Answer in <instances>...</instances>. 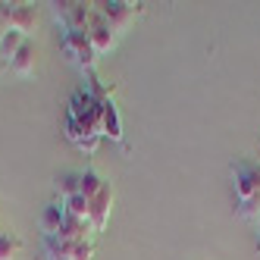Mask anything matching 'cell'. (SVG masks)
I'll return each instance as SVG.
<instances>
[{"label": "cell", "instance_id": "cell-1", "mask_svg": "<svg viewBox=\"0 0 260 260\" xmlns=\"http://www.w3.org/2000/svg\"><path fill=\"white\" fill-rule=\"evenodd\" d=\"M60 50H63V57L72 66H79L82 72H94L98 53H94V47H91V41H88V31H63Z\"/></svg>", "mask_w": 260, "mask_h": 260}, {"label": "cell", "instance_id": "cell-2", "mask_svg": "<svg viewBox=\"0 0 260 260\" xmlns=\"http://www.w3.org/2000/svg\"><path fill=\"white\" fill-rule=\"evenodd\" d=\"M232 185H235V204L257 201L260 198V163L238 160L232 166Z\"/></svg>", "mask_w": 260, "mask_h": 260}, {"label": "cell", "instance_id": "cell-3", "mask_svg": "<svg viewBox=\"0 0 260 260\" xmlns=\"http://www.w3.org/2000/svg\"><path fill=\"white\" fill-rule=\"evenodd\" d=\"M104 16V22L113 28L116 35H122L128 25H132L135 16L144 13V4H122V0H104V4H94Z\"/></svg>", "mask_w": 260, "mask_h": 260}, {"label": "cell", "instance_id": "cell-4", "mask_svg": "<svg viewBox=\"0 0 260 260\" xmlns=\"http://www.w3.org/2000/svg\"><path fill=\"white\" fill-rule=\"evenodd\" d=\"M57 22L66 31H88L91 22V4H79V0H60V4H50Z\"/></svg>", "mask_w": 260, "mask_h": 260}, {"label": "cell", "instance_id": "cell-5", "mask_svg": "<svg viewBox=\"0 0 260 260\" xmlns=\"http://www.w3.org/2000/svg\"><path fill=\"white\" fill-rule=\"evenodd\" d=\"M116 38L119 35L110 28L107 22H104V16H101V10L91 4V22H88V41H91V47H94V53L101 57V53H110L116 47Z\"/></svg>", "mask_w": 260, "mask_h": 260}, {"label": "cell", "instance_id": "cell-6", "mask_svg": "<svg viewBox=\"0 0 260 260\" xmlns=\"http://www.w3.org/2000/svg\"><path fill=\"white\" fill-rule=\"evenodd\" d=\"M63 222H66V210H63V201L57 198V201H50L47 207L41 210V216H38L41 235H44V238H53V235H60Z\"/></svg>", "mask_w": 260, "mask_h": 260}, {"label": "cell", "instance_id": "cell-7", "mask_svg": "<svg viewBox=\"0 0 260 260\" xmlns=\"http://www.w3.org/2000/svg\"><path fill=\"white\" fill-rule=\"evenodd\" d=\"M110 207H113V188H107L91 201V213H88V222H91V229L94 232H104V226H107V219H110Z\"/></svg>", "mask_w": 260, "mask_h": 260}, {"label": "cell", "instance_id": "cell-8", "mask_svg": "<svg viewBox=\"0 0 260 260\" xmlns=\"http://www.w3.org/2000/svg\"><path fill=\"white\" fill-rule=\"evenodd\" d=\"M38 25V7L35 4H13V31H22L25 38Z\"/></svg>", "mask_w": 260, "mask_h": 260}, {"label": "cell", "instance_id": "cell-9", "mask_svg": "<svg viewBox=\"0 0 260 260\" xmlns=\"http://www.w3.org/2000/svg\"><path fill=\"white\" fill-rule=\"evenodd\" d=\"M35 57H38V50H35V41L28 38L22 44V50L10 60V69L16 72V76H31V72H35Z\"/></svg>", "mask_w": 260, "mask_h": 260}, {"label": "cell", "instance_id": "cell-10", "mask_svg": "<svg viewBox=\"0 0 260 260\" xmlns=\"http://www.w3.org/2000/svg\"><path fill=\"white\" fill-rule=\"evenodd\" d=\"M101 138H113V141H122V122H119V113H116V104H113V101H107V104H104Z\"/></svg>", "mask_w": 260, "mask_h": 260}, {"label": "cell", "instance_id": "cell-11", "mask_svg": "<svg viewBox=\"0 0 260 260\" xmlns=\"http://www.w3.org/2000/svg\"><path fill=\"white\" fill-rule=\"evenodd\" d=\"M104 188H107V182H104L101 173H94V170H85V173H82V182H79V194H82V198L94 201Z\"/></svg>", "mask_w": 260, "mask_h": 260}, {"label": "cell", "instance_id": "cell-12", "mask_svg": "<svg viewBox=\"0 0 260 260\" xmlns=\"http://www.w3.org/2000/svg\"><path fill=\"white\" fill-rule=\"evenodd\" d=\"M79 182H82V173H60L53 179V188H57L60 201H69L79 194Z\"/></svg>", "mask_w": 260, "mask_h": 260}, {"label": "cell", "instance_id": "cell-13", "mask_svg": "<svg viewBox=\"0 0 260 260\" xmlns=\"http://www.w3.org/2000/svg\"><path fill=\"white\" fill-rule=\"evenodd\" d=\"M25 41H28V38H25L22 31H7L4 38H0V57H4V60H13L16 53L22 50Z\"/></svg>", "mask_w": 260, "mask_h": 260}, {"label": "cell", "instance_id": "cell-14", "mask_svg": "<svg viewBox=\"0 0 260 260\" xmlns=\"http://www.w3.org/2000/svg\"><path fill=\"white\" fill-rule=\"evenodd\" d=\"M22 251V241L13 232H0V260H16Z\"/></svg>", "mask_w": 260, "mask_h": 260}, {"label": "cell", "instance_id": "cell-15", "mask_svg": "<svg viewBox=\"0 0 260 260\" xmlns=\"http://www.w3.org/2000/svg\"><path fill=\"white\" fill-rule=\"evenodd\" d=\"M63 210H66V216L88 219V213H91V201H88V198H82V194H76V198L63 201Z\"/></svg>", "mask_w": 260, "mask_h": 260}, {"label": "cell", "instance_id": "cell-16", "mask_svg": "<svg viewBox=\"0 0 260 260\" xmlns=\"http://www.w3.org/2000/svg\"><path fill=\"white\" fill-rule=\"evenodd\" d=\"M72 260H94V241H72Z\"/></svg>", "mask_w": 260, "mask_h": 260}, {"label": "cell", "instance_id": "cell-17", "mask_svg": "<svg viewBox=\"0 0 260 260\" xmlns=\"http://www.w3.org/2000/svg\"><path fill=\"white\" fill-rule=\"evenodd\" d=\"M13 31V4H0V38Z\"/></svg>", "mask_w": 260, "mask_h": 260}, {"label": "cell", "instance_id": "cell-18", "mask_svg": "<svg viewBox=\"0 0 260 260\" xmlns=\"http://www.w3.org/2000/svg\"><path fill=\"white\" fill-rule=\"evenodd\" d=\"M7 69H10V60H4V57H0V76H4Z\"/></svg>", "mask_w": 260, "mask_h": 260}, {"label": "cell", "instance_id": "cell-19", "mask_svg": "<svg viewBox=\"0 0 260 260\" xmlns=\"http://www.w3.org/2000/svg\"><path fill=\"white\" fill-rule=\"evenodd\" d=\"M257 245H260V219H257Z\"/></svg>", "mask_w": 260, "mask_h": 260}]
</instances>
